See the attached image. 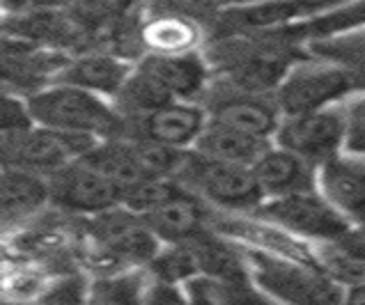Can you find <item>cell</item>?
Segmentation results:
<instances>
[{
  "mask_svg": "<svg viewBox=\"0 0 365 305\" xmlns=\"http://www.w3.org/2000/svg\"><path fill=\"white\" fill-rule=\"evenodd\" d=\"M28 103L35 122L51 129L88 133L99 140H115L127 129V118L113 106L108 97L71 83L39 90L28 97Z\"/></svg>",
  "mask_w": 365,
  "mask_h": 305,
  "instance_id": "obj_1",
  "label": "cell"
},
{
  "mask_svg": "<svg viewBox=\"0 0 365 305\" xmlns=\"http://www.w3.org/2000/svg\"><path fill=\"white\" fill-rule=\"evenodd\" d=\"M152 76L161 83L170 99L195 101L207 88V65L205 60L191 53H150L140 62Z\"/></svg>",
  "mask_w": 365,
  "mask_h": 305,
  "instance_id": "obj_16",
  "label": "cell"
},
{
  "mask_svg": "<svg viewBox=\"0 0 365 305\" xmlns=\"http://www.w3.org/2000/svg\"><path fill=\"white\" fill-rule=\"evenodd\" d=\"M133 138L177 147V150H193V145L210 122V113L195 101H168L150 113L138 115Z\"/></svg>",
  "mask_w": 365,
  "mask_h": 305,
  "instance_id": "obj_13",
  "label": "cell"
},
{
  "mask_svg": "<svg viewBox=\"0 0 365 305\" xmlns=\"http://www.w3.org/2000/svg\"><path fill=\"white\" fill-rule=\"evenodd\" d=\"M347 108L329 106L312 113L287 115L280 120L274 143L294 152L315 167L345 152Z\"/></svg>",
  "mask_w": 365,
  "mask_h": 305,
  "instance_id": "obj_7",
  "label": "cell"
},
{
  "mask_svg": "<svg viewBox=\"0 0 365 305\" xmlns=\"http://www.w3.org/2000/svg\"><path fill=\"white\" fill-rule=\"evenodd\" d=\"M189 301L205 303V305H227V303H250V301H262L255 296L250 289L248 280H232V278H218L207 276V273H197L184 282Z\"/></svg>",
  "mask_w": 365,
  "mask_h": 305,
  "instance_id": "obj_23",
  "label": "cell"
},
{
  "mask_svg": "<svg viewBox=\"0 0 365 305\" xmlns=\"http://www.w3.org/2000/svg\"><path fill=\"white\" fill-rule=\"evenodd\" d=\"M253 280L262 291L287 303H340L347 289L333 280L319 264L292 257H271L262 250H250Z\"/></svg>",
  "mask_w": 365,
  "mask_h": 305,
  "instance_id": "obj_3",
  "label": "cell"
},
{
  "mask_svg": "<svg viewBox=\"0 0 365 305\" xmlns=\"http://www.w3.org/2000/svg\"><path fill=\"white\" fill-rule=\"evenodd\" d=\"M180 182L195 195L235 212L257 209L264 202V193L255 180L253 167L205 159L195 150L189 154Z\"/></svg>",
  "mask_w": 365,
  "mask_h": 305,
  "instance_id": "obj_6",
  "label": "cell"
},
{
  "mask_svg": "<svg viewBox=\"0 0 365 305\" xmlns=\"http://www.w3.org/2000/svg\"><path fill=\"white\" fill-rule=\"evenodd\" d=\"M148 291L150 294L148 296H143V303H182V301H189V299L182 296L175 282H165V280H159Z\"/></svg>",
  "mask_w": 365,
  "mask_h": 305,
  "instance_id": "obj_30",
  "label": "cell"
},
{
  "mask_svg": "<svg viewBox=\"0 0 365 305\" xmlns=\"http://www.w3.org/2000/svg\"><path fill=\"white\" fill-rule=\"evenodd\" d=\"M317 188L354 232H365V161L342 152L317 167Z\"/></svg>",
  "mask_w": 365,
  "mask_h": 305,
  "instance_id": "obj_12",
  "label": "cell"
},
{
  "mask_svg": "<svg viewBox=\"0 0 365 305\" xmlns=\"http://www.w3.org/2000/svg\"><path fill=\"white\" fill-rule=\"evenodd\" d=\"M150 267L159 280L175 282V285L186 282L189 278L200 273V264H197V257H195V252H193L189 241H182V244H168V248H161L152 257Z\"/></svg>",
  "mask_w": 365,
  "mask_h": 305,
  "instance_id": "obj_24",
  "label": "cell"
},
{
  "mask_svg": "<svg viewBox=\"0 0 365 305\" xmlns=\"http://www.w3.org/2000/svg\"><path fill=\"white\" fill-rule=\"evenodd\" d=\"M359 90L354 71L338 60L322 58L294 62L276 88L274 101L283 118L336 106Z\"/></svg>",
  "mask_w": 365,
  "mask_h": 305,
  "instance_id": "obj_2",
  "label": "cell"
},
{
  "mask_svg": "<svg viewBox=\"0 0 365 305\" xmlns=\"http://www.w3.org/2000/svg\"><path fill=\"white\" fill-rule=\"evenodd\" d=\"M131 73L133 67L129 62L115 56L88 53L69 62L65 71H62V83H71V86L97 92L101 97L118 99V94L127 86Z\"/></svg>",
  "mask_w": 365,
  "mask_h": 305,
  "instance_id": "obj_17",
  "label": "cell"
},
{
  "mask_svg": "<svg viewBox=\"0 0 365 305\" xmlns=\"http://www.w3.org/2000/svg\"><path fill=\"white\" fill-rule=\"evenodd\" d=\"M51 200L76 214L95 216L122 202L120 188L86 156L48 177Z\"/></svg>",
  "mask_w": 365,
  "mask_h": 305,
  "instance_id": "obj_9",
  "label": "cell"
},
{
  "mask_svg": "<svg viewBox=\"0 0 365 305\" xmlns=\"http://www.w3.org/2000/svg\"><path fill=\"white\" fill-rule=\"evenodd\" d=\"M0 195H3V218L5 223H9V220H21L35 214L51 197V188L46 177L24 170V167L5 165Z\"/></svg>",
  "mask_w": 365,
  "mask_h": 305,
  "instance_id": "obj_20",
  "label": "cell"
},
{
  "mask_svg": "<svg viewBox=\"0 0 365 305\" xmlns=\"http://www.w3.org/2000/svg\"><path fill=\"white\" fill-rule=\"evenodd\" d=\"M345 301L347 303H365V282H359V285L347 287Z\"/></svg>",
  "mask_w": 365,
  "mask_h": 305,
  "instance_id": "obj_31",
  "label": "cell"
},
{
  "mask_svg": "<svg viewBox=\"0 0 365 305\" xmlns=\"http://www.w3.org/2000/svg\"><path fill=\"white\" fill-rule=\"evenodd\" d=\"M90 227L97 244L108 255L124 262H135V264H150L163 244L154 234V229L145 220V216L131 212L124 205L95 214Z\"/></svg>",
  "mask_w": 365,
  "mask_h": 305,
  "instance_id": "obj_10",
  "label": "cell"
},
{
  "mask_svg": "<svg viewBox=\"0 0 365 305\" xmlns=\"http://www.w3.org/2000/svg\"><path fill=\"white\" fill-rule=\"evenodd\" d=\"M255 212L283 232H289L297 239L319 241V244L338 241L354 232L351 225L319 193L317 186L283 197H269Z\"/></svg>",
  "mask_w": 365,
  "mask_h": 305,
  "instance_id": "obj_5",
  "label": "cell"
},
{
  "mask_svg": "<svg viewBox=\"0 0 365 305\" xmlns=\"http://www.w3.org/2000/svg\"><path fill=\"white\" fill-rule=\"evenodd\" d=\"M225 76L227 83L235 88L262 94L267 90H276L280 81L287 73V69L294 65L292 56H287V48L257 41V44H232L225 53Z\"/></svg>",
  "mask_w": 365,
  "mask_h": 305,
  "instance_id": "obj_11",
  "label": "cell"
},
{
  "mask_svg": "<svg viewBox=\"0 0 365 305\" xmlns=\"http://www.w3.org/2000/svg\"><path fill=\"white\" fill-rule=\"evenodd\" d=\"M138 276H120L101 280L92 289V303H138L143 301Z\"/></svg>",
  "mask_w": 365,
  "mask_h": 305,
  "instance_id": "obj_26",
  "label": "cell"
},
{
  "mask_svg": "<svg viewBox=\"0 0 365 305\" xmlns=\"http://www.w3.org/2000/svg\"><path fill=\"white\" fill-rule=\"evenodd\" d=\"M99 143V138L88 133L60 131L35 124L30 131L3 140V159L5 165L24 167L48 180L65 165L88 156Z\"/></svg>",
  "mask_w": 365,
  "mask_h": 305,
  "instance_id": "obj_4",
  "label": "cell"
},
{
  "mask_svg": "<svg viewBox=\"0 0 365 305\" xmlns=\"http://www.w3.org/2000/svg\"><path fill=\"white\" fill-rule=\"evenodd\" d=\"M365 28V0H345L342 5L329 9V12L319 14L315 19H308L304 24L289 26L283 33V39H310V41H322V39H333L342 37L349 33Z\"/></svg>",
  "mask_w": 365,
  "mask_h": 305,
  "instance_id": "obj_21",
  "label": "cell"
},
{
  "mask_svg": "<svg viewBox=\"0 0 365 305\" xmlns=\"http://www.w3.org/2000/svg\"><path fill=\"white\" fill-rule=\"evenodd\" d=\"M202 209L197 202V195L186 191L182 186L175 195H170L161 207L145 216V220L154 229L163 244H182L191 241L202 232Z\"/></svg>",
  "mask_w": 365,
  "mask_h": 305,
  "instance_id": "obj_19",
  "label": "cell"
},
{
  "mask_svg": "<svg viewBox=\"0 0 365 305\" xmlns=\"http://www.w3.org/2000/svg\"><path fill=\"white\" fill-rule=\"evenodd\" d=\"M184 184L173 180V177H161V175H150L145 177L140 184H135L133 188H129L127 193L122 195V202L131 212L148 216L150 212H154L156 207H161L170 195H175Z\"/></svg>",
  "mask_w": 365,
  "mask_h": 305,
  "instance_id": "obj_25",
  "label": "cell"
},
{
  "mask_svg": "<svg viewBox=\"0 0 365 305\" xmlns=\"http://www.w3.org/2000/svg\"><path fill=\"white\" fill-rule=\"evenodd\" d=\"M35 115L30 110L28 99H19L12 94H3V108H0V129H3V140L5 138H14L33 129Z\"/></svg>",
  "mask_w": 365,
  "mask_h": 305,
  "instance_id": "obj_27",
  "label": "cell"
},
{
  "mask_svg": "<svg viewBox=\"0 0 365 305\" xmlns=\"http://www.w3.org/2000/svg\"><path fill=\"white\" fill-rule=\"evenodd\" d=\"M274 140L255 138V135L242 133L232 129V126L210 120L205 126V131L200 133V138L193 145V150L200 156H205V159L253 167V163L262 156V152Z\"/></svg>",
  "mask_w": 365,
  "mask_h": 305,
  "instance_id": "obj_18",
  "label": "cell"
},
{
  "mask_svg": "<svg viewBox=\"0 0 365 305\" xmlns=\"http://www.w3.org/2000/svg\"><path fill=\"white\" fill-rule=\"evenodd\" d=\"M86 282L81 276H69V278H60L53 285L46 289L44 296H39L41 303H81L88 299L86 294Z\"/></svg>",
  "mask_w": 365,
  "mask_h": 305,
  "instance_id": "obj_29",
  "label": "cell"
},
{
  "mask_svg": "<svg viewBox=\"0 0 365 305\" xmlns=\"http://www.w3.org/2000/svg\"><path fill=\"white\" fill-rule=\"evenodd\" d=\"M207 113H210V120L264 140H274L280 120H283L276 101H267L262 94L239 90L232 83L225 92L216 94Z\"/></svg>",
  "mask_w": 365,
  "mask_h": 305,
  "instance_id": "obj_14",
  "label": "cell"
},
{
  "mask_svg": "<svg viewBox=\"0 0 365 305\" xmlns=\"http://www.w3.org/2000/svg\"><path fill=\"white\" fill-rule=\"evenodd\" d=\"M345 152L365 159V90L347 106V138Z\"/></svg>",
  "mask_w": 365,
  "mask_h": 305,
  "instance_id": "obj_28",
  "label": "cell"
},
{
  "mask_svg": "<svg viewBox=\"0 0 365 305\" xmlns=\"http://www.w3.org/2000/svg\"><path fill=\"white\" fill-rule=\"evenodd\" d=\"M140 37L152 53H191L200 41V30L184 16H156Z\"/></svg>",
  "mask_w": 365,
  "mask_h": 305,
  "instance_id": "obj_22",
  "label": "cell"
},
{
  "mask_svg": "<svg viewBox=\"0 0 365 305\" xmlns=\"http://www.w3.org/2000/svg\"><path fill=\"white\" fill-rule=\"evenodd\" d=\"M345 0H253V3H239L225 9L218 21L223 35H259L278 33L289 26L304 24L329 9L342 5Z\"/></svg>",
  "mask_w": 365,
  "mask_h": 305,
  "instance_id": "obj_8",
  "label": "cell"
},
{
  "mask_svg": "<svg viewBox=\"0 0 365 305\" xmlns=\"http://www.w3.org/2000/svg\"><path fill=\"white\" fill-rule=\"evenodd\" d=\"M253 172L264 200L283 197L317 186V167L276 143H271L253 163Z\"/></svg>",
  "mask_w": 365,
  "mask_h": 305,
  "instance_id": "obj_15",
  "label": "cell"
}]
</instances>
